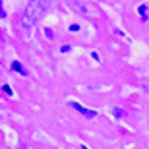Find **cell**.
Returning <instances> with one entry per match:
<instances>
[{
	"instance_id": "8",
	"label": "cell",
	"mask_w": 149,
	"mask_h": 149,
	"mask_svg": "<svg viewBox=\"0 0 149 149\" xmlns=\"http://www.w3.org/2000/svg\"><path fill=\"white\" fill-rule=\"evenodd\" d=\"M60 50H62V52H68V50H70V47H68V45H62Z\"/></svg>"
},
{
	"instance_id": "3",
	"label": "cell",
	"mask_w": 149,
	"mask_h": 149,
	"mask_svg": "<svg viewBox=\"0 0 149 149\" xmlns=\"http://www.w3.org/2000/svg\"><path fill=\"white\" fill-rule=\"evenodd\" d=\"M12 70H14V72H16V74H19V76H27V70H25V66H23V64H22V62H12Z\"/></svg>"
},
{
	"instance_id": "9",
	"label": "cell",
	"mask_w": 149,
	"mask_h": 149,
	"mask_svg": "<svg viewBox=\"0 0 149 149\" xmlns=\"http://www.w3.org/2000/svg\"><path fill=\"white\" fill-rule=\"evenodd\" d=\"M77 29H79V25H77V23H74V25H70V31H77Z\"/></svg>"
},
{
	"instance_id": "1",
	"label": "cell",
	"mask_w": 149,
	"mask_h": 149,
	"mask_svg": "<svg viewBox=\"0 0 149 149\" xmlns=\"http://www.w3.org/2000/svg\"><path fill=\"white\" fill-rule=\"evenodd\" d=\"M45 12V2L43 0H31L27 6H25V10H23V16H22V29L23 31H27L31 25L39 22V17L43 16Z\"/></svg>"
},
{
	"instance_id": "5",
	"label": "cell",
	"mask_w": 149,
	"mask_h": 149,
	"mask_svg": "<svg viewBox=\"0 0 149 149\" xmlns=\"http://www.w3.org/2000/svg\"><path fill=\"white\" fill-rule=\"evenodd\" d=\"M112 114H114L116 118H124V116H126V112L122 111V109H112Z\"/></svg>"
},
{
	"instance_id": "4",
	"label": "cell",
	"mask_w": 149,
	"mask_h": 149,
	"mask_svg": "<svg viewBox=\"0 0 149 149\" xmlns=\"http://www.w3.org/2000/svg\"><path fill=\"white\" fill-rule=\"evenodd\" d=\"M138 12H139V16H141V19H147V6H145V4L139 6Z\"/></svg>"
},
{
	"instance_id": "6",
	"label": "cell",
	"mask_w": 149,
	"mask_h": 149,
	"mask_svg": "<svg viewBox=\"0 0 149 149\" xmlns=\"http://www.w3.org/2000/svg\"><path fill=\"white\" fill-rule=\"evenodd\" d=\"M2 89H4V93H6V95H12V89H10V85H2Z\"/></svg>"
},
{
	"instance_id": "7",
	"label": "cell",
	"mask_w": 149,
	"mask_h": 149,
	"mask_svg": "<svg viewBox=\"0 0 149 149\" xmlns=\"http://www.w3.org/2000/svg\"><path fill=\"white\" fill-rule=\"evenodd\" d=\"M0 17H6V12H4V6H2V0H0Z\"/></svg>"
},
{
	"instance_id": "2",
	"label": "cell",
	"mask_w": 149,
	"mask_h": 149,
	"mask_svg": "<svg viewBox=\"0 0 149 149\" xmlns=\"http://www.w3.org/2000/svg\"><path fill=\"white\" fill-rule=\"evenodd\" d=\"M70 107H72V109H76V111L79 112V114H83L85 118H95V116H97V112H95V111L85 109V107H81L79 103H76V101H70Z\"/></svg>"
}]
</instances>
